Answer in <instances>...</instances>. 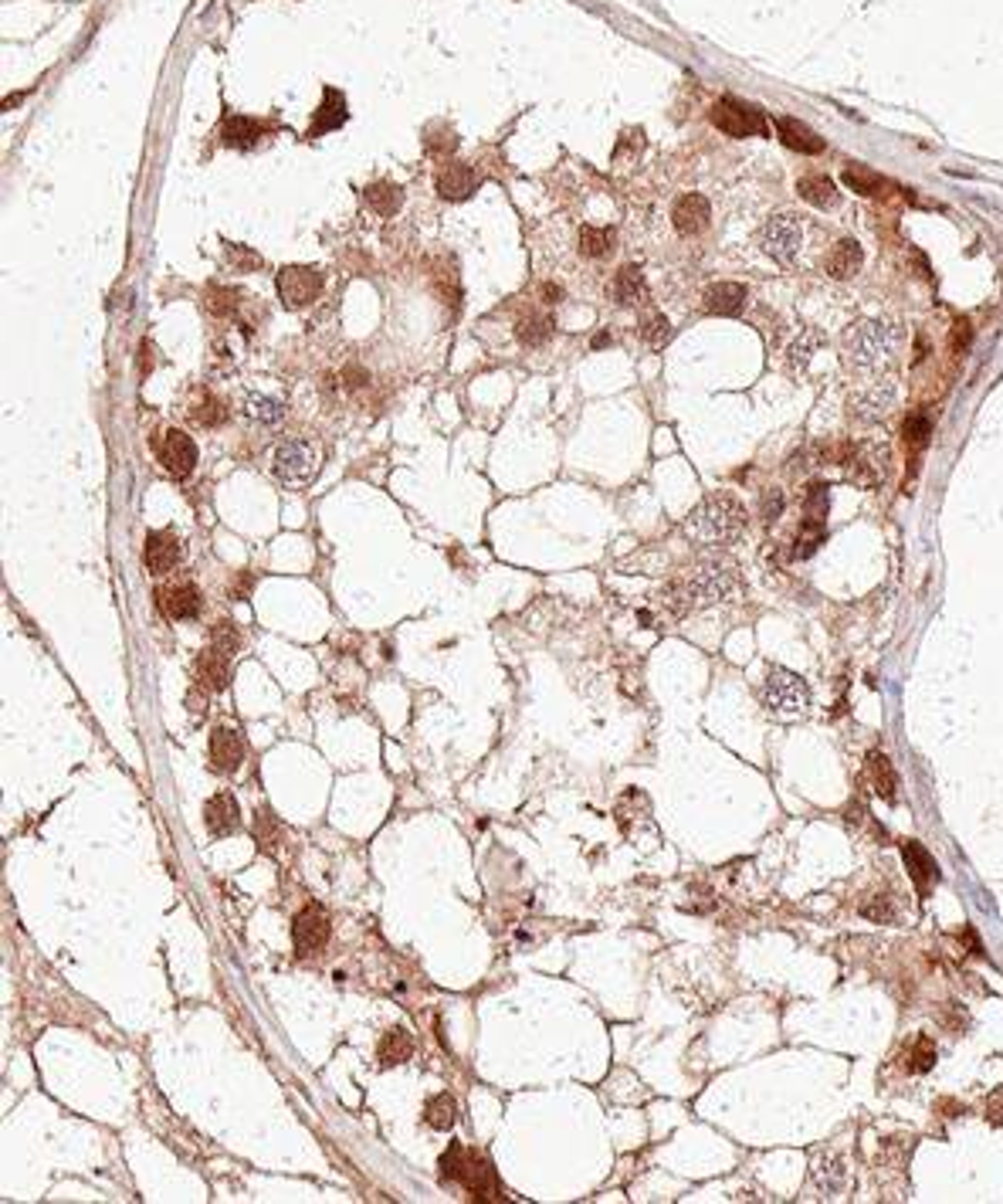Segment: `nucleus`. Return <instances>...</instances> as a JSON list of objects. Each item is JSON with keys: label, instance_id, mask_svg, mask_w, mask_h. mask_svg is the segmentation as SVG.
<instances>
[{"label": "nucleus", "instance_id": "1", "mask_svg": "<svg viewBox=\"0 0 1003 1204\" xmlns=\"http://www.w3.org/2000/svg\"><path fill=\"white\" fill-rule=\"evenodd\" d=\"M742 530H746V506L729 493L702 499L685 519V533L699 546H729L732 540H739Z\"/></svg>", "mask_w": 1003, "mask_h": 1204}, {"label": "nucleus", "instance_id": "2", "mask_svg": "<svg viewBox=\"0 0 1003 1204\" xmlns=\"http://www.w3.org/2000/svg\"><path fill=\"white\" fill-rule=\"evenodd\" d=\"M902 329L885 319H861L844 333V356L855 370H881L899 353Z\"/></svg>", "mask_w": 1003, "mask_h": 1204}, {"label": "nucleus", "instance_id": "3", "mask_svg": "<svg viewBox=\"0 0 1003 1204\" xmlns=\"http://www.w3.org/2000/svg\"><path fill=\"white\" fill-rule=\"evenodd\" d=\"M691 597V608H709V604H729L742 594L739 570L726 560H705L691 566V574L681 580Z\"/></svg>", "mask_w": 1003, "mask_h": 1204}, {"label": "nucleus", "instance_id": "4", "mask_svg": "<svg viewBox=\"0 0 1003 1204\" xmlns=\"http://www.w3.org/2000/svg\"><path fill=\"white\" fill-rule=\"evenodd\" d=\"M319 469H323V448L309 438L282 441L272 455L275 479L282 482L285 489H305L319 475Z\"/></svg>", "mask_w": 1003, "mask_h": 1204}, {"label": "nucleus", "instance_id": "5", "mask_svg": "<svg viewBox=\"0 0 1003 1204\" xmlns=\"http://www.w3.org/2000/svg\"><path fill=\"white\" fill-rule=\"evenodd\" d=\"M804 238H807V224L800 214L786 210V214H773L760 228V248H763L773 262L780 265H794L804 252Z\"/></svg>", "mask_w": 1003, "mask_h": 1204}, {"label": "nucleus", "instance_id": "6", "mask_svg": "<svg viewBox=\"0 0 1003 1204\" xmlns=\"http://www.w3.org/2000/svg\"><path fill=\"white\" fill-rule=\"evenodd\" d=\"M763 702L766 709L780 712V716H800L810 702V689L807 682L790 669H770L763 682Z\"/></svg>", "mask_w": 1003, "mask_h": 1204}, {"label": "nucleus", "instance_id": "7", "mask_svg": "<svg viewBox=\"0 0 1003 1204\" xmlns=\"http://www.w3.org/2000/svg\"><path fill=\"white\" fill-rule=\"evenodd\" d=\"M275 289H278L285 309H305L323 292V272L313 265H285L282 272L275 275Z\"/></svg>", "mask_w": 1003, "mask_h": 1204}, {"label": "nucleus", "instance_id": "8", "mask_svg": "<svg viewBox=\"0 0 1003 1204\" xmlns=\"http://www.w3.org/2000/svg\"><path fill=\"white\" fill-rule=\"evenodd\" d=\"M712 123L732 139L766 137V115L756 105L739 102V99H719L712 105Z\"/></svg>", "mask_w": 1003, "mask_h": 1204}, {"label": "nucleus", "instance_id": "9", "mask_svg": "<svg viewBox=\"0 0 1003 1204\" xmlns=\"http://www.w3.org/2000/svg\"><path fill=\"white\" fill-rule=\"evenodd\" d=\"M895 400H899L895 384H891L889 377H875V380H867V384H861V387L851 394L847 411H851V418H855L857 424H875V421H881L891 408H895Z\"/></svg>", "mask_w": 1003, "mask_h": 1204}, {"label": "nucleus", "instance_id": "10", "mask_svg": "<svg viewBox=\"0 0 1003 1204\" xmlns=\"http://www.w3.org/2000/svg\"><path fill=\"white\" fill-rule=\"evenodd\" d=\"M329 933H333L329 916H325L319 906H305V910L292 920V943L302 957L323 950L325 943H329Z\"/></svg>", "mask_w": 1003, "mask_h": 1204}, {"label": "nucleus", "instance_id": "11", "mask_svg": "<svg viewBox=\"0 0 1003 1204\" xmlns=\"http://www.w3.org/2000/svg\"><path fill=\"white\" fill-rule=\"evenodd\" d=\"M159 461L173 479H187L190 471L197 469V445L183 431H167L163 441H159Z\"/></svg>", "mask_w": 1003, "mask_h": 1204}, {"label": "nucleus", "instance_id": "12", "mask_svg": "<svg viewBox=\"0 0 1003 1204\" xmlns=\"http://www.w3.org/2000/svg\"><path fill=\"white\" fill-rule=\"evenodd\" d=\"M458 1181L465 1184V1191H468L475 1201H499V1198H502V1184L495 1181V1171H491V1163L485 1161V1157H478V1153L468 1150Z\"/></svg>", "mask_w": 1003, "mask_h": 1204}, {"label": "nucleus", "instance_id": "13", "mask_svg": "<svg viewBox=\"0 0 1003 1204\" xmlns=\"http://www.w3.org/2000/svg\"><path fill=\"white\" fill-rule=\"evenodd\" d=\"M183 560V543H180L177 533L170 530H159V533L147 536V546H143V564H147L149 574H167L173 566Z\"/></svg>", "mask_w": 1003, "mask_h": 1204}, {"label": "nucleus", "instance_id": "14", "mask_svg": "<svg viewBox=\"0 0 1003 1204\" xmlns=\"http://www.w3.org/2000/svg\"><path fill=\"white\" fill-rule=\"evenodd\" d=\"M157 608L163 611V618H170V621L197 618L200 590L194 584H167V587H159V590H157Z\"/></svg>", "mask_w": 1003, "mask_h": 1204}, {"label": "nucleus", "instance_id": "15", "mask_svg": "<svg viewBox=\"0 0 1003 1204\" xmlns=\"http://www.w3.org/2000/svg\"><path fill=\"white\" fill-rule=\"evenodd\" d=\"M244 760V740L234 726H218L210 733V767L218 774H234Z\"/></svg>", "mask_w": 1003, "mask_h": 1204}, {"label": "nucleus", "instance_id": "16", "mask_svg": "<svg viewBox=\"0 0 1003 1204\" xmlns=\"http://www.w3.org/2000/svg\"><path fill=\"white\" fill-rule=\"evenodd\" d=\"M810 1181L824 1198H837L847 1187V1161L841 1153H817L810 1161Z\"/></svg>", "mask_w": 1003, "mask_h": 1204}, {"label": "nucleus", "instance_id": "17", "mask_svg": "<svg viewBox=\"0 0 1003 1204\" xmlns=\"http://www.w3.org/2000/svg\"><path fill=\"white\" fill-rule=\"evenodd\" d=\"M902 859H905V869H909L915 889H919L922 896H929V892L936 889V882H939V865H936V859L922 849L919 841H905V845H902Z\"/></svg>", "mask_w": 1003, "mask_h": 1204}, {"label": "nucleus", "instance_id": "18", "mask_svg": "<svg viewBox=\"0 0 1003 1204\" xmlns=\"http://www.w3.org/2000/svg\"><path fill=\"white\" fill-rule=\"evenodd\" d=\"M478 173L468 163H444L438 170V194L444 200H468L478 190Z\"/></svg>", "mask_w": 1003, "mask_h": 1204}, {"label": "nucleus", "instance_id": "19", "mask_svg": "<svg viewBox=\"0 0 1003 1204\" xmlns=\"http://www.w3.org/2000/svg\"><path fill=\"white\" fill-rule=\"evenodd\" d=\"M709 218H712V208L702 194H685V197H678L675 210H671L675 228H678L681 234H689V238L691 234H702V231L709 228Z\"/></svg>", "mask_w": 1003, "mask_h": 1204}, {"label": "nucleus", "instance_id": "20", "mask_svg": "<svg viewBox=\"0 0 1003 1204\" xmlns=\"http://www.w3.org/2000/svg\"><path fill=\"white\" fill-rule=\"evenodd\" d=\"M746 285L739 282H715L705 289V313L712 316H739L746 309Z\"/></svg>", "mask_w": 1003, "mask_h": 1204}, {"label": "nucleus", "instance_id": "21", "mask_svg": "<svg viewBox=\"0 0 1003 1204\" xmlns=\"http://www.w3.org/2000/svg\"><path fill=\"white\" fill-rule=\"evenodd\" d=\"M204 821H207L210 835H230V831H238L241 815H238V801H234V794H230V791H220V794L210 797L207 807H204Z\"/></svg>", "mask_w": 1003, "mask_h": 1204}, {"label": "nucleus", "instance_id": "22", "mask_svg": "<svg viewBox=\"0 0 1003 1204\" xmlns=\"http://www.w3.org/2000/svg\"><path fill=\"white\" fill-rule=\"evenodd\" d=\"M346 95L336 92V89H325L323 92V105L315 109V119L309 126V137H323L329 129H339L346 123Z\"/></svg>", "mask_w": 1003, "mask_h": 1204}, {"label": "nucleus", "instance_id": "23", "mask_svg": "<svg viewBox=\"0 0 1003 1204\" xmlns=\"http://www.w3.org/2000/svg\"><path fill=\"white\" fill-rule=\"evenodd\" d=\"M262 133H265L262 123H258V119H248V115H228L224 126H220V139H224V147H230V149H251L258 139H262Z\"/></svg>", "mask_w": 1003, "mask_h": 1204}, {"label": "nucleus", "instance_id": "24", "mask_svg": "<svg viewBox=\"0 0 1003 1204\" xmlns=\"http://www.w3.org/2000/svg\"><path fill=\"white\" fill-rule=\"evenodd\" d=\"M861 265H865V252H861V244L855 238L837 241L834 252L827 255V272L834 279H855L861 272Z\"/></svg>", "mask_w": 1003, "mask_h": 1204}, {"label": "nucleus", "instance_id": "25", "mask_svg": "<svg viewBox=\"0 0 1003 1204\" xmlns=\"http://www.w3.org/2000/svg\"><path fill=\"white\" fill-rule=\"evenodd\" d=\"M228 659L230 655H224V651H218L214 645H210V649L197 659V685H204V689H210V692L224 689V685H228V675H230Z\"/></svg>", "mask_w": 1003, "mask_h": 1204}, {"label": "nucleus", "instance_id": "26", "mask_svg": "<svg viewBox=\"0 0 1003 1204\" xmlns=\"http://www.w3.org/2000/svg\"><path fill=\"white\" fill-rule=\"evenodd\" d=\"M776 133H780V139H784L790 149H796V153H820V149H824V139L817 137L810 126L790 119V115L776 119Z\"/></svg>", "mask_w": 1003, "mask_h": 1204}, {"label": "nucleus", "instance_id": "27", "mask_svg": "<svg viewBox=\"0 0 1003 1204\" xmlns=\"http://www.w3.org/2000/svg\"><path fill=\"white\" fill-rule=\"evenodd\" d=\"M610 292H614V299L620 305H641L644 299H648V282H644L641 268H634V265H624V268L614 275V285H610Z\"/></svg>", "mask_w": 1003, "mask_h": 1204}, {"label": "nucleus", "instance_id": "28", "mask_svg": "<svg viewBox=\"0 0 1003 1204\" xmlns=\"http://www.w3.org/2000/svg\"><path fill=\"white\" fill-rule=\"evenodd\" d=\"M844 184H847V190H855V194H861V197H889L891 190H895L889 177H881V173H875V170H867V167H847Z\"/></svg>", "mask_w": 1003, "mask_h": 1204}, {"label": "nucleus", "instance_id": "29", "mask_svg": "<svg viewBox=\"0 0 1003 1204\" xmlns=\"http://www.w3.org/2000/svg\"><path fill=\"white\" fill-rule=\"evenodd\" d=\"M867 777H871L875 791L885 797V801H895V797H899V774H895L891 760L881 754V750L867 754Z\"/></svg>", "mask_w": 1003, "mask_h": 1204}, {"label": "nucleus", "instance_id": "30", "mask_svg": "<svg viewBox=\"0 0 1003 1204\" xmlns=\"http://www.w3.org/2000/svg\"><path fill=\"white\" fill-rule=\"evenodd\" d=\"M376 1055H380V1066H384V1068L404 1066V1062L414 1055V1038H410L404 1028H394V1031H387V1035L380 1038V1048H376Z\"/></svg>", "mask_w": 1003, "mask_h": 1204}, {"label": "nucleus", "instance_id": "31", "mask_svg": "<svg viewBox=\"0 0 1003 1204\" xmlns=\"http://www.w3.org/2000/svg\"><path fill=\"white\" fill-rule=\"evenodd\" d=\"M363 197H366V208L373 210V214L394 218L400 210V204H404V190L397 184H373V187H366Z\"/></svg>", "mask_w": 1003, "mask_h": 1204}, {"label": "nucleus", "instance_id": "32", "mask_svg": "<svg viewBox=\"0 0 1003 1204\" xmlns=\"http://www.w3.org/2000/svg\"><path fill=\"white\" fill-rule=\"evenodd\" d=\"M800 197L807 200V204H814L817 210H827V208H834V200H837V187H834V180L831 177H824V173H817V177H804L800 180Z\"/></svg>", "mask_w": 1003, "mask_h": 1204}, {"label": "nucleus", "instance_id": "33", "mask_svg": "<svg viewBox=\"0 0 1003 1204\" xmlns=\"http://www.w3.org/2000/svg\"><path fill=\"white\" fill-rule=\"evenodd\" d=\"M424 1120H428L431 1130H444V1133H448L451 1127H454V1120H458V1106H454V1100H451L448 1092H441V1096H431L428 1106H424Z\"/></svg>", "mask_w": 1003, "mask_h": 1204}, {"label": "nucleus", "instance_id": "34", "mask_svg": "<svg viewBox=\"0 0 1003 1204\" xmlns=\"http://www.w3.org/2000/svg\"><path fill=\"white\" fill-rule=\"evenodd\" d=\"M580 252L586 258H607L614 252V231L610 228H584L580 231Z\"/></svg>", "mask_w": 1003, "mask_h": 1204}, {"label": "nucleus", "instance_id": "35", "mask_svg": "<svg viewBox=\"0 0 1003 1204\" xmlns=\"http://www.w3.org/2000/svg\"><path fill=\"white\" fill-rule=\"evenodd\" d=\"M549 336H553V319H549V316L533 313V316H525V319H519V340H523L525 346H543Z\"/></svg>", "mask_w": 1003, "mask_h": 1204}, {"label": "nucleus", "instance_id": "36", "mask_svg": "<svg viewBox=\"0 0 1003 1204\" xmlns=\"http://www.w3.org/2000/svg\"><path fill=\"white\" fill-rule=\"evenodd\" d=\"M190 418L197 421V424H204V428H220L224 421H228V408L220 404L218 398H210V394H204V398L190 408Z\"/></svg>", "mask_w": 1003, "mask_h": 1204}, {"label": "nucleus", "instance_id": "37", "mask_svg": "<svg viewBox=\"0 0 1003 1204\" xmlns=\"http://www.w3.org/2000/svg\"><path fill=\"white\" fill-rule=\"evenodd\" d=\"M641 340L651 346V350H661V346H668V340H671V323L665 319L661 313H651V316H644L641 319Z\"/></svg>", "mask_w": 1003, "mask_h": 1204}, {"label": "nucleus", "instance_id": "38", "mask_svg": "<svg viewBox=\"0 0 1003 1204\" xmlns=\"http://www.w3.org/2000/svg\"><path fill=\"white\" fill-rule=\"evenodd\" d=\"M248 414L254 421H262V424H275V421H282V414H285V404L278 398H265V394H251L248 398Z\"/></svg>", "mask_w": 1003, "mask_h": 1204}, {"label": "nucleus", "instance_id": "39", "mask_svg": "<svg viewBox=\"0 0 1003 1204\" xmlns=\"http://www.w3.org/2000/svg\"><path fill=\"white\" fill-rule=\"evenodd\" d=\"M210 645H214L218 651H224V655H234V651L241 649L238 628H234L230 621H218V625L210 628Z\"/></svg>", "mask_w": 1003, "mask_h": 1204}, {"label": "nucleus", "instance_id": "40", "mask_svg": "<svg viewBox=\"0 0 1003 1204\" xmlns=\"http://www.w3.org/2000/svg\"><path fill=\"white\" fill-rule=\"evenodd\" d=\"M905 441H909L912 459H915V455H919V448H926V441H929V418H922V414H909V418H905Z\"/></svg>", "mask_w": 1003, "mask_h": 1204}, {"label": "nucleus", "instance_id": "41", "mask_svg": "<svg viewBox=\"0 0 1003 1204\" xmlns=\"http://www.w3.org/2000/svg\"><path fill=\"white\" fill-rule=\"evenodd\" d=\"M224 258L234 265V272H254V268H262V255L244 248V244H228Z\"/></svg>", "mask_w": 1003, "mask_h": 1204}, {"label": "nucleus", "instance_id": "42", "mask_svg": "<svg viewBox=\"0 0 1003 1204\" xmlns=\"http://www.w3.org/2000/svg\"><path fill=\"white\" fill-rule=\"evenodd\" d=\"M820 343H824V336H820V333H804V336H800V340L790 346V356H786V360H790V367L804 370V364L810 360V353H814Z\"/></svg>", "mask_w": 1003, "mask_h": 1204}, {"label": "nucleus", "instance_id": "43", "mask_svg": "<svg viewBox=\"0 0 1003 1204\" xmlns=\"http://www.w3.org/2000/svg\"><path fill=\"white\" fill-rule=\"evenodd\" d=\"M207 309L214 316H228L238 309V292L234 289H224V285H210L207 289Z\"/></svg>", "mask_w": 1003, "mask_h": 1204}, {"label": "nucleus", "instance_id": "44", "mask_svg": "<svg viewBox=\"0 0 1003 1204\" xmlns=\"http://www.w3.org/2000/svg\"><path fill=\"white\" fill-rule=\"evenodd\" d=\"M465 1157H468V1150H465L461 1143H451L448 1150L441 1153V1161H438L441 1177H448V1181H458V1177H461V1167H465Z\"/></svg>", "mask_w": 1003, "mask_h": 1204}, {"label": "nucleus", "instance_id": "45", "mask_svg": "<svg viewBox=\"0 0 1003 1204\" xmlns=\"http://www.w3.org/2000/svg\"><path fill=\"white\" fill-rule=\"evenodd\" d=\"M909 1058H912L909 1062L912 1072H929L936 1066V1045H932V1038H915Z\"/></svg>", "mask_w": 1003, "mask_h": 1204}, {"label": "nucleus", "instance_id": "46", "mask_svg": "<svg viewBox=\"0 0 1003 1204\" xmlns=\"http://www.w3.org/2000/svg\"><path fill=\"white\" fill-rule=\"evenodd\" d=\"M254 835H258V841H262V849H268V852L275 849V838L282 835V831H278V825H275L272 811H262V815L254 817Z\"/></svg>", "mask_w": 1003, "mask_h": 1204}, {"label": "nucleus", "instance_id": "47", "mask_svg": "<svg viewBox=\"0 0 1003 1204\" xmlns=\"http://www.w3.org/2000/svg\"><path fill=\"white\" fill-rule=\"evenodd\" d=\"M187 709H190V716H204V712H207V689H204V685H197V689L187 696Z\"/></svg>", "mask_w": 1003, "mask_h": 1204}, {"label": "nucleus", "instance_id": "48", "mask_svg": "<svg viewBox=\"0 0 1003 1204\" xmlns=\"http://www.w3.org/2000/svg\"><path fill=\"white\" fill-rule=\"evenodd\" d=\"M986 1116H990V1123H997V1127L1003 1123V1086L990 1092V1100H986Z\"/></svg>", "mask_w": 1003, "mask_h": 1204}, {"label": "nucleus", "instance_id": "49", "mask_svg": "<svg viewBox=\"0 0 1003 1204\" xmlns=\"http://www.w3.org/2000/svg\"><path fill=\"white\" fill-rule=\"evenodd\" d=\"M966 343H970V323L966 319H960L956 323V353H966Z\"/></svg>", "mask_w": 1003, "mask_h": 1204}, {"label": "nucleus", "instance_id": "50", "mask_svg": "<svg viewBox=\"0 0 1003 1204\" xmlns=\"http://www.w3.org/2000/svg\"><path fill=\"white\" fill-rule=\"evenodd\" d=\"M139 353H143V356H139V370H143V374H147V370H153V346H149V340H143V343H139Z\"/></svg>", "mask_w": 1003, "mask_h": 1204}, {"label": "nucleus", "instance_id": "51", "mask_svg": "<svg viewBox=\"0 0 1003 1204\" xmlns=\"http://www.w3.org/2000/svg\"><path fill=\"white\" fill-rule=\"evenodd\" d=\"M780 506H784V499H780V493H773L770 499H766V506H763V513H766V519L773 523L776 516H780Z\"/></svg>", "mask_w": 1003, "mask_h": 1204}, {"label": "nucleus", "instance_id": "52", "mask_svg": "<svg viewBox=\"0 0 1003 1204\" xmlns=\"http://www.w3.org/2000/svg\"><path fill=\"white\" fill-rule=\"evenodd\" d=\"M248 584H251V574H244V577H241V580H238V584L228 587V590H230V594H234V597H238V601H244V594H248Z\"/></svg>", "mask_w": 1003, "mask_h": 1204}, {"label": "nucleus", "instance_id": "53", "mask_svg": "<svg viewBox=\"0 0 1003 1204\" xmlns=\"http://www.w3.org/2000/svg\"><path fill=\"white\" fill-rule=\"evenodd\" d=\"M543 295H546V303H560V299H563V289H560V285H543Z\"/></svg>", "mask_w": 1003, "mask_h": 1204}, {"label": "nucleus", "instance_id": "54", "mask_svg": "<svg viewBox=\"0 0 1003 1204\" xmlns=\"http://www.w3.org/2000/svg\"><path fill=\"white\" fill-rule=\"evenodd\" d=\"M607 343H610V336H607V333L594 336V346H607Z\"/></svg>", "mask_w": 1003, "mask_h": 1204}]
</instances>
